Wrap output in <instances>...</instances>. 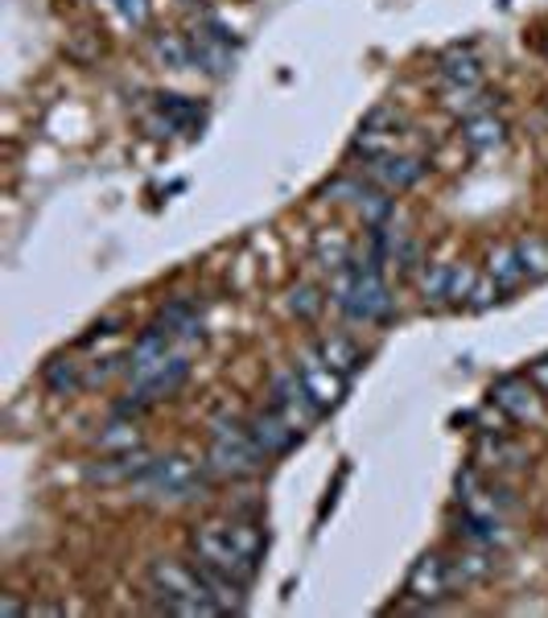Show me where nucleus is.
Returning <instances> with one entry per match:
<instances>
[{
    "label": "nucleus",
    "instance_id": "1",
    "mask_svg": "<svg viewBox=\"0 0 548 618\" xmlns=\"http://www.w3.org/2000/svg\"><path fill=\"white\" fill-rule=\"evenodd\" d=\"M330 301L335 310L363 326H388L396 318V298L384 281V268L372 265L368 256H354L351 268L330 277Z\"/></svg>",
    "mask_w": 548,
    "mask_h": 618
},
{
    "label": "nucleus",
    "instance_id": "2",
    "mask_svg": "<svg viewBox=\"0 0 548 618\" xmlns=\"http://www.w3.org/2000/svg\"><path fill=\"white\" fill-rule=\"evenodd\" d=\"M149 594L158 602L161 615H182V618H211L223 615L219 602L207 594V585L198 578V565L190 561H153L149 565Z\"/></svg>",
    "mask_w": 548,
    "mask_h": 618
},
{
    "label": "nucleus",
    "instance_id": "3",
    "mask_svg": "<svg viewBox=\"0 0 548 618\" xmlns=\"http://www.w3.org/2000/svg\"><path fill=\"white\" fill-rule=\"evenodd\" d=\"M265 454L252 445L248 424L244 417H214L211 421V438H207V470L211 478H228V482H240V478H252L265 470Z\"/></svg>",
    "mask_w": 548,
    "mask_h": 618
},
{
    "label": "nucleus",
    "instance_id": "4",
    "mask_svg": "<svg viewBox=\"0 0 548 618\" xmlns=\"http://www.w3.org/2000/svg\"><path fill=\"white\" fill-rule=\"evenodd\" d=\"M207 475H211L207 462L170 454V458H153V466L132 482V491L144 503H190L207 491Z\"/></svg>",
    "mask_w": 548,
    "mask_h": 618
},
{
    "label": "nucleus",
    "instance_id": "5",
    "mask_svg": "<svg viewBox=\"0 0 548 618\" xmlns=\"http://www.w3.org/2000/svg\"><path fill=\"white\" fill-rule=\"evenodd\" d=\"M186 545H190V561H198V565H207V569H219V573H228V578H235V582H244V585H248L252 578H256V569H260L240 557V548L231 545V536L223 524H198Z\"/></svg>",
    "mask_w": 548,
    "mask_h": 618
},
{
    "label": "nucleus",
    "instance_id": "6",
    "mask_svg": "<svg viewBox=\"0 0 548 618\" xmlns=\"http://www.w3.org/2000/svg\"><path fill=\"white\" fill-rule=\"evenodd\" d=\"M298 375L301 384H305V392L314 396V405L322 408V412H335L342 400H347V388H351V380L342 375V371H335L326 359L318 354V347H305V351L298 354Z\"/></svg>",
    "mask_w": 548,
    "mask_h": 618
},
{
    "label": "nucleus",
    "instance_id": "7",
    "mask_svg": "<svg viewBox=\"0 0 548 618\" xmlns=\"http://www.w3.org/2000/svg\"><path fill=\"white\" fill-rule=\"evenodd\" d=\"M487 400L512 424L540 421V408H545V396H540V388L532 384L528 375H499L495 384H491V392H487Z\"/></svg>",
    "mask_w": 548,
    "mask_h": 618
},
{
    "label": "nucleus",
    "instance_id": "8",
    "mask_svg": "<svg viewBox=\"0 0 548 618\" xmlns=\"http://www.w3.org/2000/svg\"><path fill=\"white\" fill-rule=\"evenodd\" d=\"M268 396H272V408H277L293 429H301V433L322 417V408L314 405V396H310L305 384H301L298 368L277 371V375H272V384H268Z\"/></svg>",
    "mask_w": 548,
    "mask_h": 618
},
{
    "label": "nucleus",
    "instance_id": "9",
    "mask_svg": "<svg viewBox=\"0 0 548 618\" xmlns=\"http://www.w3.org/2000/svg\"><path fill=\"white\" fill-rule=\"evenodd\" d=\"M244 424H248L252 445H256V450H260L268 462L284 458V454H289V450L301 442V429H293V424L284 421L277 408H256V412H248V417H244Z\"/></svg>",
    "mask_w": 548,
    "mask_h": 618
},
{
    "label": "nucleus",
    "instance_id": "10",
    "mask_svg": "<svg viewBox=\"0 0 548 618\" xmlns=\"http://www.w3.org/2000/svg\"><path fill=\"white\" fill-rule=\"evenodd\" d=\"M405 594H408V598H417V602H424V606H433V610H438V602L454 594V578H450V557H442V552H424L421 561L408 569Z\"/></svg>",
    "mask_w": 548,
    "mask_h": 618
},
{
    "label": "nucleus",
    "instance_id": "11",
    "mask_svg": "<svg viewBox=\"0 0 548 618\" xmlns=\"http://www.w3.org/2000/svg\"><path fill=\"white\" fill-rule=\"evenodd\" d=\"M174 335L170 330H161V326H149V330H141L137 335V342H132V351H128L125 359V375L132 380V384H141V380H149L153 371H161L170 359H174Z\"/></svg>",
    "mask_w": 548,
    "mask_h": 618
},
{
    "label": "nucleus",
    "instance_id": "12",
    "mask_svg": "<svg viewBox=\"0 0 548 618\" xmlns=\"http://www.w3.org/2000/svg\"><path fill=\"white\" fill-rule=\"evenodd\" d=\"M368 177H372L375 186H384V190H392V195H400V190H412V186L424 177V161L405 158V153H384V158L368 161Z\"/></svg>",
    "mask_w": 548,
    "mask_h": 618
},
{
    "label": "nucleus",
    "instance_id": "13",
    "mask_svg": "<svg viewBox=\"0 0 548 618\" xmlns=\"http://www.w3.org/2000/svg\"><path fill=\"white\" fill-rule=\"evenodd\" d=\"M149 466H153V454L141 445V450H125V454H104L88 470V478L91 482H125V487H132Z\"/></svg>",
    "mask_w": 548,
    "mask_h": 618
},
{
    "label": "nucleus",
    "instance_id": "14",
    "mask_svg": "<svg viewBox=\"0 0 548 618\" xmlns=\"http://www.w3.org/2000/svg\"><path fill=\"white\" fill-rule=\"evenodd\" d=\"M158 326L161 330H170L174 342H186V347L202 342V318H198V305L190 298L165 301V305H161V314H158Z\"/></svg>",
    "mask_w": 548,
    "mask_h": 618
},
{
    "label": "nucleus",
    "instance_id": "15",
    "mask_svg": "<svg viewBox=\"0 0 548 618\" xmlns=\"http://www.w3.org/2000/svg\"><path fill=\"white\" fill-rule=\"evenodd\" d=\"M520 462H524V450L508 433H499V429H482L478 433L475 466H482V470H508V466H520Z\"/></svg>",
    "mask_w": 548,
    "mask_h": 618
},
{
    "label": "nucleus",
    "instance_id": "16",
    "mask_svg": "<svg viewBox=\"0 0 548 618\" xmlns=\"http://www.w3.org/2000/svg\"><path fill=\"white\" fill-rule=\"evenodd\" d=\"M314 347H318L322 359H326V363H330L335 371H342L347 380L368 368V351H363V347H359L351 335H326V338H318Z\"/></svg>",
    "mask_w": 548,
    "mask_h": 618
},
{
    "label": "nucleus",
    "instance_id": "17",
    "mask_svg": "<svg viewBox=\"0 0 548 618\" xmlns=\"http://www.w3.org/2000/svg\"><path fill=\"white\" fill-rule=\"evenodd\" d=\"M495 573V561H491V548H478V545H466L462 552L450 557V578H454V590L462 585H478L487 582Z\"/></svg>",
    "mask_w": 548,
    "mask_h": 618
},
{
    "label": "nucleus",
    "instance_id": "18",
    "mask_svg": "<svg viewBox=\"0 0 548 618\" xmlns=\"http://www.w3.org/2000/svg\"><path fill=\"white\" fill-rule=\"evenodd\" d=\"M438 74H442L445 88H478V83H482V67H478V58L470 46L445 50L442 62H438Z\"/></svg>",
    "mask_w": 548,
    "mask_h": 618
},
{
    "label": "nucleus",
    "instance_id": "19",
    "mask_svg": "<svg viewBox=\"0 0 548 618\" xmlns=\"http://www.w3.org/2000/svg\"><path fill=\"white\" fill-rule=\"evenodd\" d=\"M351 260H354V244L342 231H322L318 240H314V265H318L322 272L338 277L342 268H351Z\"/></svg>",
    "mask_w": 548,
    "mask_h": 618
},
{
    "label": "nucleus",
    "instance_id": "20",
    "mask_svg": "<svg viewBox=\"0 0 548 618\" xmlns=\"http://www.w3.org/2000/svg\"><path fill=\"white\" fill-rule=\"evenodd\" d=\"M462 141H466V149L470 153H495L499 144L508 141V124L499 120V116H475V120H466V128H462Z\"/></svg>",
    "mask_w": 548,
    "mask_h": 618
},
{
    "label": "nucleus",
    "instance_id": "21",
    "mask_svg": "<svg viewBox=\"0 0 548 618\" xmlns=\"http://www.w3.org/2000/svg\"><path fill=\"white\" fill-rule=\"evenodd\" d=\"M223 528H228L231 545L240 548V557L252 561V565H260V557H265V548H268L265 524H260V520H228Z\"/></svg>",
    "mask_w": 548,
    "mask_h": 618
},
{
    "label": "nucleus",
    "instance_id": "22",
    "mask_svg": "<svg viewBox=\"0 0 548 618\" xmlns=\"http://www.w3.org/2000/svg\"><path fill=\"white\" fill-rule=\"evenodd\" d=\"M42 384L54 396H71V392L88 388V371H83V363H74V359H50L46 371H42Z\"/></svg>",
    "mask_w": 548,
    "mask_h": 618
},
{
    "label": "nucleus",
    "instance_id": "23",
    "mask_svg": "<svg viewBox=\"0 0 548 618\" xmlns=\"http://www.w3.org/2000/svg\"><path fill=\"white\" fill-rule=\"evenodd\" d=\"M354 207H359V214H363V223L368 228H384L392 219V211H396V198H392V190H372V186H354Z\"/></svg>",
    "mask_w": 548,
    "mask_h": 618
},
{
    "label": "nucleus",
    "instance_id": "24",
    "mask_svg": "<svg viewBox=\"0 0 548 618\" xmlns=\"http://www.w3.org/2000/svg\"><path fill=\"white\" fill-rule=\"evenodd\" d=\"M487 277H491L503 293H515L520 284L528 281V277H524V268H520V256H515V244L495 247V252H491V260H487Z\"/></svg>",
    "mask_w": 548,
    "mask_h": 618
},
{
    "label": "nucleus",
    "instance_id": "25",
    "mask_svg": "<svg viewBox=\"0 0 548 618\" xmlns=\"http://www.w3.org/2000/svg\"><path fill=\"white\" fill-rule=\"evenodd\" d=\"M515 256H520V268H524L528 281H545L548 277V240L524 235V240H515Z\"/></svg>",
    "mask_w": 548,
    "mask_h": 618
},
{
    "label": "nucleus",
    "instance_id": "26",
    "mask_svg": "<svg viewBox=\"0 0 548 618\" xmlns=\"http://www.w3.org/2000/svg\"><path fill=\"white\" fill-rule=\"evenodd\" d=\"M161 116L174 124V128H198V124L207 120V112L198 100H186V95H161Z\"/></svg>",
    "mask_w": 548,
    "mask_h": 618
},
{
    "label": "nucleus",
    "instance_id": "27",
    "mask_svg": "<svg viewBox=\"0 0 548 618\" xmlns=\"http://www.w3.org/2000/svg\"><path fill=\"white\" fill-rule=\"evenodd\" d=\"M141 433L128 417H116L107 424V433H100V454H125V450H141Z\"/></svg>",
    "mask_w": 548,
    "mask_h": 618
},
{
    "label": "nucleus",
    "instance_id": "28",
    "mask_svg": "<svg viewBox=\"0 0 548 618\" xmlns=\"http://www.w3.org/2000/svg\"><path fill=\"white\" fill-rule=\"evenodd\" d=\"M289 310L298 314L301 322H314L326 310V298H322V289L318 284H293V293H289Z\"/></svg>",
    "mask_w": 548,
    "mask_h": 618
},
{
    "label": "nucleus",
    "instance_id": "29",
    "mask_svg": "<svg viewBox=\"0 0 548 618\" xmlns=\"http://www.w3.org/2000/svg\"><path fill=\"white\" fill-rule=\"evenodd\" d=\"M153 58L165 67H186L190 62V42L182 34H158L153 37Z\"/></svg>",
    "mask_w": 548,
    "mask_h": 618
},
{
    "label": "nucleus",
    "instance_id": "30",
    "mask_svg": "<svg viewBox=\"0 0 548 618\" xmlns=\"http://www.w3.org/2000/svg\"><path fill=\"white\" fill-rule=\"evenodd\" d=\"M450 268L454 265H429L421 272V293L424 301H433V305H445V293H450Z\"/></svg>",
    "mask_w": 548,
    "mask_h": 618
},
{
    "label": "nucleus",
    "instance_id": "31",
    "mask_svg": "<svg viewBox=\"0 0 548 618\" xmlns=\"http://www.w3.org/2000/svg\"><path fill=\"white\" fill-rule=\"evenodd\" d=\"M478 284V272L470 265H454L450 268V293H445V301L450 305H466V298H470V289Z\"/></svg>",
    "mask_w": 548,
    "mask_h": 618
},
{
    "label": "nucleus",
    "instance_id": "32",
    "mask_svg": "<svg viewBox=\"0 0 548 618\" xmlns=\"http://www.w3.org/2000/svg\"><path fill=\"white\" fill-rule=\"evenodd\" d=\"M503 298V289H499L491 277H478V284L470 289V298H466V310H475V314H482L491 301H499Z\"/></svg>",
    "mask_w": 548,
    "mask_h": 618
},
{
    "label": "nucleus",
    "instance_id": "33",
    "mask_svg": "<svg viewBox=\"0 0 548 618\" xmlns=\"http://www.w3.org/2000/svg\"><path fill=\"white\" fill-rule=\"evenodd\" d=\"M116 9H120V18H125L132 30L149 25V13H153V4H149V0H116Z\"/></svg>",
    "mask_w": 548,
    "mask_h": 618
},
{
    "label": "nucleus",
    "instance_id": "34",
    "mask_svg": "<svg viewBox=\"0 0 548 618\" xmlns=\"http://www.w3.org/2000/svg\"><path fill=\"white\" fill-rule=\"evenodd\" d=\"M528 380L536 384V388H540V396L548 400V354H545V359H536V363H532V368H528Z\"/></svg>",
    "mask_w": 548,
    "mask_h": 618
},
{
    "label": "nucleus",
    "instance_id": "35",
    "mask_svg": "<svg viewBox=\"0 0 548 618\" xmlns=\"http://www.w3.org/2000/svg\"><path fill=\"white\" fill-rule=\"evenodd\" d=\"M30 610H34V606H21L13 594H4V598H0V615H30Z\"/></svg>",
    "mask_w": 548,
    "mask_h": 618
},
{
    "label": "nucleus",
    "instance_id": "36",
    "mask_svg": "<svg viewBox=\"0 0 548 618\" xmlns=\"http://www.w3.org/2000/svg\"><path fill=\"white\" fill-rule=\"evenodd\" d=\"M545 50H548V42H545Z\"/></svg>",
    "mask_w": 548,
    "mask_h": 618
}]
</instances>
